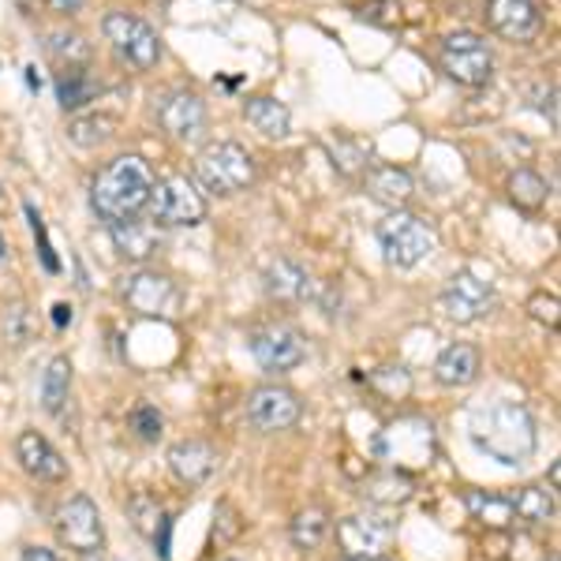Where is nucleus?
I'll return each instance as SVG.
<instances>
[{
  "mask_svg": "<svg viewBox=\"0 0 561 561\" xmlns=\"http://www.w3.org/2000/svg\"><path fill=\"white\" fill-rule=\"evenodd\" d=\"M153 187V173L150 165L139 158V153H121L113 158L102 173L90 184V206L102 221H124V217H135L147 206Z\"/></svg>",
  "mask_w": 561,
  "mask_h": 561,
  "instance_id": "f257e3e1",
  "label": "nucleus"
},
{
  "mask_svg": "<svg viewBox=\"0 0 561 561\" xmlns=\"http://www.w3.org/2000/svg\"><path fill=\"white\" fill-rule=\"evenodd\" d=\"M472 442L497 465H520L536 454V420L524 404H494L472 420Z\"/></svg>",
  "mask_w": 561,
  "mask_h": 561,
  "instance_id": "f03ea898",
  "label": "nucleus"
},
{
  "mask_svg": "<svg viewBox=\"0 0 561 561\" xmlns=\"http://www.w3.org/2000/svg\"><path fill=\"white\" fill-rule=\"evenodd\" d=\"M195 176L206 192L214 195H237L255 184V158L240 142H206L195 158Z\"/></svg>",
  "mask_w": 561,
  "mask_h": 561,
  "instance_id": "7ed1b4c3",
  "label": "nucleus"
},
{
  "mask_svg": "<svg viewBox=\"0 0 561 561\" xmlns=\"http://www.w3.org/2000/svg\"><path fill=\"white\" fill-rule=\"evenodd\" d=\"M378 457L386 468H401V472H420L434 460V427L423 415H401L378 434Z\"/></svg>",
  "mask_w": 561,
  "mask_h": 561,
  "instance_id": "20e7f679",
  "label": "nucleus"
},
{
  "mask_svg": "<svg viewBox=\"0 0 561 561\" xmlns=\"http://www.w3.org/2000/svg\"><path fill=\"white\" fill-rule=\"evenodd\" d=\"M378 243H382V255H386L389 266L412 270V266H420L427 255H434L438 237H434V229L423 221V217L393 210L386 221H378Z\"/></svg>",
  "mask_w": 561,
  "mask_h": 561,
  "instance_id": "39448f33",
  "label": "nucleus"
},
{
  "mask_svg": "<svg viewBox=\"0 0 561 561\" xmlns=\"http://www.w3.org/2000/svg\"><path fill=\"white\" fill-rule=\"evenodd\" d=\"M102 34L124 65H131L135 71L158 68L161 42H158V31H153L147 20H139V15H131V12H108L102 20Z\"/></svg>",
  "mask_w": 561,
  "mask_h": 561,
  "instance_id": "423d86ee",
  "label": "nucleus"
},
{
  "mask_svg": "<svg viewBox=\"0 0 561 561\" xmlns=\"http://www.w3.org/2000/svg\"><path fill=\"white\" fill-rule=\"evenodd\" d=\"M147 206H150L153 221H161V225H203L206 214H210L203 192L180 173L153 180Z\"/></svg>",
  "mask_w": 561,
  "mask_h": 561,
  "instance_id": "0eeeda50",
  "label": "nucleus"
},
{
  "mask_svg": "<svg viewBox=\"0 0 561 561\" xmlns=\"http://www.w3.org/2000/svg\"><path fill=\"white\" fill-rule=\"evenodd\" d=\"M53 531L76 554H102L105 547V524L98 505L87 494H71L57 513H53Z\"/></svg>",
  "mask_w": 561,
  "mask_h": 561,
  "instance_id": "6e6552de",
  "label": "nucleus"
},
{
  "mask_svg": "<svg viewBox=\"0 0 561 561\" xmlns=\"http://www.w3.org/2000/svg\"><path fill=\"white\" fill-rule=\"evenodd\" d=\"M442 71L460 87H486L494 76V53L479 34L457 31L442 42Z\"/></svg>",
  "mask_w": 561,
  "mask_h": 561,
  "instance_id": "1a4fd4ad",
  "label": "nucleus"
},
{
  "mask_svg": "<svg viewBox=\"0 0 561 561\" xmlns=\"http://www.w3.org/2000/svg\"><path fill=\"white\" fill-rule=\"evenodd\" d=\"M251 356L270 375H285V370H296L307 359V341L288 322H262L251 330Z\"/></svg>",
  "mask_w": 561,
  "mask_h": 561,
  "instance_id": "9d476101",
  "label": "nucleus"
},
{
  "mask_svg": "<svg viewBox=\"0 0 561 561\" xmlns=\"http://www.w3.org/2000/svg\"><path fill=\"white\" fill-rule=\"evenodd\" d=\"M121 296L135 314H142V319H169L180 307L176 280L169 274H161V270H147V266L124 277Z\"/></svg>",
  "mask_w": 561,
  "mask_h": 561,
  "instance_id": "9b49d317",
  "label": "nucleus"
},
{
  "mask_svg": "<svg viewBox=\"0 0 561 561\" xmlns=\"http://www.w3.org/2000/svg\"><path fill=\"white\" fill-rule=\"evenodd\" d=\"M393 536H397V528L386 513H352V517L337 520V547L345 550V558L352 561L382 558Z\"/></svg>",
  "mask_w": 561,
  "mask_h": 561,
  "instance_id": "f8f14e48",
  "label": "nucleus"
},
{
  "mask_svg": "<svg viewBox=\"0 0 561 561\" xmlns=\"http://www.w3.org/2000/svg\"><path fill=\"white\" fill-rule=\"evenodd\" d=\"M248 423L262 434H277V431H293L304 415L300 397L288 386H259L248 397Z\"/></svg>",
  "mask_w": 561,
  "mask_h": 561,
  "instance_id": "ddd939ff",
  "label": "nucleus"
},
{
  "mask_svg": "<svg viewBox=\"0 0 561 561\" xmlns=\"http://www.w3.org/2000/svg\"><path fill=\"white\" fill-rule=\"evenodd\" d=\"M491 307H494V285L472 274V270H460V274L449 277L446 293H442V311L460 325L479 322L483 314H491Z\"/></svg>",
  "mask_w": 561,
  "mask_h": 561,
  "instance_id": "4468645a",
  "label": "nucleus"
},
{
  "mask_svg": "<svg viewBox=\"0 0 561 561\" xmlns=\"http://www.w3.org/2000/svg\"><path fill=\"white\" fill-rule=\"evenodd\" d=\"M153 113H158V124L169 135H173L176 142L203 139V131H206V102L195 94V90H169V94L158 98Z\"/></svg>",
  "mask_w": 561,
  "mask_h": 561,
  "instance_id": "2eb2a0df",
  "label": "nucleus"
},
{
  "mask_svg": "<svg viewBox=\"0 0 561 561\" xmlns=\"http://www.w3.org/2000/svg\"><path fill=\"white\" fill-rule=\"evenodd\" d=\"M486 26L505 42L528 45L539 38L542 12L536 0H486Z\"/></svg>",
  "mask_w": 561,
  "mask_h": 561,
  "instance_id": "dca6fc26",
  "label": "nucleus"
},
{
  "mask_svg": "<svg viewBox=\"0 0 561 561\" xmlns=\"http://www.w3.org/2000/svg\"><path fill=\"white\" fill-rule=\"evenodd\" d=\"M15 460L38 483H65L68 479V460L38 431H20V438H15Z\"/></svg>",
  "mask_w": 561,
  "mask_h": 561,
  "instance_id": "f3484780",
  "label": "nucleus"
},
{
  "mask_svg": "<svg viewBox=\"0 0 561 561\" xmlns=\"http://www.w3.org/2000/svg\"><path fill=\"white\" fill-rule=\"evenodd\" d=\"M217 465H221V457H217V449L203 438H184L169 449V472L184 486H203L206 479L217 472Z\"/></svg>",
  "mask_w": 561,
  "mask_h": 561,
  "instance_id": "a211bd4d",
  "label": "nucleus"
},
{
  "mask_svg": "<svg viewBox=\"0 0 561 561\" xmlns=\"http://www.w3.org/2000/svg\"><path fill=\"white\" fill-rule=\"evenodd\" d=\"M266 293L280 304H304L314 296V280L311 274L293 259H277L266 270Z\"/></svg>",
  "mask_w": 561,
  "mask_h": 561,
  "instance_id": "6ab92c4d",
  "label": "nucleus"
},
{
  "mask_svg": "<svg viewBox=\"0 0 561 561\" xmlns=\"http://www.w3.org/2000/svg\"><path fill=\"white\" fill-rule=\"evenodd\" d=\"M364 187L375 203L389 206V210H401V206L412 203L415 195V180L397 165H375L370 173L364 176Z\"/></svg>",
  "mask_w": 561,
  "mask_h": 561,
  "instance_id": "aec40b11",
  "label": "nucleus"
},
{
  "mask_svg": "<svg viewBox=\"0 0 561 561\" xmlns=\"http://www.w3.org/2000/svg\"><path fill=\"white\" fill-rule=\"evenodd\" d=\"M479 370H483L479 348L476 345H465V341L449 345L438 359H434V378H438L442 386H449V389L472 386L476 378H479Z\"/></svg>",
  "mask_w": 561,
  "mask_h": 561,
  "instance_id": "412c9836",
  "label": "nucleus"
},
{
  "mask_svg": "<svg viewBox=\"0 0 561 561\" xmlns=\"http://www.w3.org/2000/svg\"><path fill=\"white\" fill-rule=\"evenodd\" d=\"M108 237H113L116 251H121L124 259H131V262H147L153 251H158V243H161L153 221H139V217L113 221V225H108Z\"/></svg>",
  "mask_w": 561,
  "mask_h": 561,
  "instance_id": "4be33fe9",
  "label": "nucleus"
},
{
  "mask_svg": "<svg viewBox=\"0 0 561 561\" xmlns=\"http://www.w3.org/2000/svg\"><path fill=\"white\" fill-rule=\"evenodd\" d=\"M243 116L255 131H262L266 139H285L288 128H293V113L288 105H280L277 98L270 94H259V98H248L243 102Z\"/></svg>",
  "mask_w": 561,
  "mask_h": 561,
  "instance_id": "5701e85b",
  "label": "nucleus"
},
{
  "mask_svg": "<svg viewBox=\"0 0 561 561\" xmlns=\"http://www.w3.org/2000/svg\"><path fill=\"white\" fill-rule=\"evenodd\" d=\"M415 483L409 472H401V468H382V472L367 476L364 483V497L370 505H382V510H389V505H404L412 497Z\"/></svg>",
  "mask_w": 561,
  "mask_h": 561,
  "instance_id": "b1692460",
  "label": "nucleus"
},
{
  "mask_svg": "<svg viewBox=\"0 0 561 561\" xmlns=\"http://www.w3.org/2000/svg\"><path fill=\"white\" fill-rule=\"evenodd\" d=\"M513 502V520L528 524V528H547L550 520H554L558 505H554V491H547V486H520L517 494L510 497Z\"/></svg>",
  "mask_w": 561,
  "mask_h": 561,
  "instance_id": "393cba45",
  "label": "nucleus"
},
{
  "mask_svg": "<svg viewBox=\"0 0 561 561\" xmlns=\"http://www.w3.org/2000/svg\"><path fill=\"white\" fill-rule=\"evenodd\" d=\"M38 397H42V409L45 412L60 415V409H65L68 397H71V359L68 356H53L49 364H45Z\"/></svg>",
  "mask_w": 561,
  "mask_h": 561,
  "instance_id": "a878e982",
  "label": "nucleus"
},
{
  "mask_svg": "<svg viewBox=\"0 0 561 561\" xmlns=\"http://www.w3.org/2000/svg\"><path fill=\"white\" fill-rule=\"evenodd\" d=\"M325 536H330V513L322 510V505H307L293 517V528H288V539H293L296 550H304V554H314V550L322 547Z\"/></svg>",
  "mask_w": 561,
  "mask_h": 561,
  "instance_id": "bb28decb",
  "label": "nucleus"
},
{
  "mask_svg": "<svg viewBox=\"0 0 561 561\" xmlns=\"http://www.w3.org/2000/svg\"><path fill=\"white\" fill-rule=\"evenodd\" d=\"M128 520L142 539H150V542L161 539V547H165V524L169 520H165V510H161V502L153 494L139 491V494L128 497Z\"/></svg>",
  "mask_w": 561,
  "mask_h": 561,
  "instance_id": "cd10ccee",
  "label": "nucleus"
},
{
  "mask_svg": "<svg viewBox=\"0 0 561 561\" xmlns=\"http://www.w3.org/2000/svg\"><path fill=\"white\" fill-rule=\"evenodd\" d=\"M472 520H479L491 531H505L513 524V502L505 494H486V491H468L465 497Z\"/></svg>",
  "mask_w": 561,
  "mask_h": 561,
  "instance_id": "c85d7f7f",
  "label": "nucleus"
},
{
  "mask_svg": "<svg viewBox=\"0 0 561 561\" xmlns=\"http://www.w3.org/2000/svg\"><path fill=\"white\" fill-rule=\"evenodd\" d=\"M98 94V83L87 68H60L57 71V102L65 113H76L83 108L87 102H94Z\"/></svg>",
  "mask_w": 561,
  "mask_h": 561,
  "instance_id": "c756f323",
  "label": "nucleus"
},
{
  "mask_svg": "<svg viewBox=\"0 0 561 561\" xmlns=\"http://www.w3.org/2000/svg\"><path fill=\"white\" fill-rule=\"evenodd\" d=\"M45 49H49V57L57 60V68H87L90 65V42L83 34L57 31V34H49Z\"/></svg>",
  "mask_w": 561,
  "mask_h": 561,
  "instance_id": "7c9ffc66",
  "label": "nucleus"
},
{
  "mask_svg": "<svg viewBox=\"0 0 561 561\" xmlns=\"http://www.w3.org/2000/svg\"><path fill=\"white\" fill-rule=\"evenodd\" d=\"M68 135L76 147H102L116 135V116H105V113H94V116H76L68 124Z\"/></svg>",
  "mask_w": 561,
  "mask_h": 561,
  "instance_id": "2f4dec72",
  "label": "nucleus"
},
{
  "mask_svg": "<svg viewBox=\"0 0 561 561\" xmlns=\"http://www.w3.org/2000/svg\"><path fill=\"white\" fill-rule=\"evenodd\" d=\"M547 180L539 173H531V169H517V173L510 176V198L520 206V210H539L542 203H547Z\"/></svg>",
  "mask_w": 561,
  "mask_h": 561,
  "instance_id": "473e14b6",
  "label": "nucleus"
},
{
  "mask_svg": "<svg viewBox=\"0 0 561 561\" xmlns=\"http://www.w3.org/2000/svg\"><path fill=\"white\" fill-rule=\"evenodd\" d=\"M367 386L386 401H404L412 393V375L404 367H378L367 375Z\"/></svg>",
  "mask_w": 561,
  "mask_h": 561,
  "instance_id": "72a5a7b5",
  "label": "nucleus"
},
{
  "mask_svg": "<svg viewBox=\"0 0 561 561\" xmlns=\"http://www.w3.org/2000/svg\"><path fill=\"white\" fill-rule=\"evenodd\" d=\"M359 20L375 23V26H397L401 23V0H367L359 8Z\"/></svg>",
  "mask_w": 561,
  "mask_h": 561,
  "instance_id": "f704fd0d",
  "label": "nucleus"
},
{
  "mask_svg": "<svg viewBox=\"0 0 561 561\" xmlns=\"http://www.w3.org/2000/svg\"><path fill=\"white\" fill-rule=\"evenodd\" d=\"M528 314L536 322L542 325H550V330H558V322H561V304H558V296L554 293H536L528 300Z\"/></svg>",
  "mask_w": 561,
  "mask_h": 561,
  "instance_id": "c9c22d12",
  "label": "nucleus"
},
{
  "mask_svg": "<svg viewBox=\"0 0 561 561\" xmlns=\"http://www.w3.org/2000/svg\"><path fill=\"white\" fill-rule=\"evenodd\" d=\"M333 158H341V161H333V165H341V173H356V169H364L367 150H359L341 139V142H333Z\"/></svg>",
  "mask_w": 561,
  "mask_h": 561,
  "instance_id": "e433bc0d",
  "label": "nucleus"
},
{
  "mask_svg": "<svg viewBox=\"0 0 561 561\" xmlns=\"http://www.w3.org/2000/svg\"><path fill=\"white\" fill-rule=\"evenodd\" d=\"M131 423L139 427V438H147V442H153L161 434V415H158V409H150V404H142V409H135V415H131Z\"/></svg>",
  "mask_w": 561,
  "mask_h": 561,
  "instance_id": "4c0bfd02",
  "label": "nucleus"
},
{
  "mask_svg": "<svg viewBox=\"0 0 561 561\" xmlns=\"http://www.w3.org/2000/svg\"><path fill=\"white\" fill-rule=\"evenodd\" d=\"M83 4L87 0H45V8L57 15H76V12H83Z\"/></svg>",
  "mask_w": 561,
  "mask_h": 561,
  "instance_id": "58836bf2",
  "label": "nucleus"
},
{
  "mask_svg": "<svg viewBox=\"0 0 561 561\" xmlns=\"http://www.w3.org/2000/svg\"><path fill=\"white\" fill-rule=\"evenodd\" d=\"M23 561H60V558L53 554L49 547H26L23 550Z\"/></svg>",
  "mask_w": 561,
  "mask_h": 561,
  "instance_id": "ea45409f",
  "label": "nucleus"
},
{
  "mask_svg": "<svg viewBox=\"0 0 561 561\" xmlns=\"http://www.w3.org/2000/svg\"><path fill=\"white\" fill-rule=\"evenodd\" d=\"M561 483V465H550V491H558Z\"/></svg>",
  "mask_w": 561,
  "mask_h": 561,
  "instance_id": "a19ab883",
  "label": "nucleus"
},
{
  "mask_svg": "<svg viewBox=\"0 0 561 561\" xmlns=\"http://www.w3.org/2000/svg\"><path fill=\"white\" fill-rule=\"evenodd\" d=\"M0 259H4V237H0Z\"/></svg>",
  "mask_w": 561,
  "mask_h": 561,
  "instance_id": "79ce46f5",
  "label": "nucleus"
},
{
  "mask_svg": "<svg viewBox=\"0 0 561 561\" xmlns=\"http://www.w3.org/2000/svg\"><path fill=\"white\" fill-rule=\"evenodd\" d=\"M550 561H558V558H550Z\"/></svg>",
  "mask_w": 561,
  "mask_h": 561,
  "instance_id": "37998d69",
  "label": "nucleus"
},
{
  "mask_svg": "<svg viewBox=\"0 0 561 561\" xmlns=\"http://www.w3.org/2000/svg\"><path fill=\"white\" fill-rule=\"evenodd\" d=\"M229 561H237V558H229Z\"/></svg>",
  "mask_w": 561,
  "mask_h": 561,
  "instance_id": "c03bdc74",
  "label": "nucleus"
}]
</instances>
